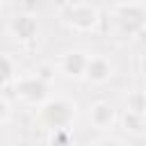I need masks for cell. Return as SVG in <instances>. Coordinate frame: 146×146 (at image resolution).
<instances>
[{
	"label": "cell",
	"mask_w": 146,
	"mask_h": 146,
	"mask_svg": "<svg viewBox=\"0 0 146 146\" xmlns=\"http://www.w3.org/2000/svg\"><path fill=\"white\" fill-rule=\"evenodd\" d=\"M43 112H46V119H48L52 125H57V128L66 125V123L71 121V116H73L71 105L64 103V100H52V103H48Z\"/></svg>",
	"instance_id": "obj_1"
},
{
	"label": "cell",
	"mask_w": 146,
	"mask_h": 146,
	"mask_svg": "<svg viewBox=\"0 0 146 146\" xmlns=\"http://www.w3.org/2000/svg\"><path fill=\"white\" fill-rule=\"evenodd\" d=\"M119 23L125 32H137L144 25V11L139 7H121L119 9Z\"/></svg>",
	"instance_id": "obj_2"
},
{
	"label": "cell",
	"mask_w": 146,
	"mask_h": 146,
	"mask_svg": "<svg viewBox=\"0 0 146 146\" xmlns=\"http://www.w3.org/2000/svg\"><path fill=\"white\" fill-rule=\"evenodd\" d=\"M110 73H112V66L107 64V59H103V57H94V59H89L87 62V75L91 78V80H105V78H110Z\"/></svg>",
	"instance_id": "obj_3"
},
{
	"label": "cell",
	"mask_w": 146,
	"mask_h": 146,
	"mask_svg": "<svg viewBox=\"0 0 146 146\" xmlns=\"http://www.w3.org/2000/svg\"><path fill=\"white\" fill-rule=\"evenodd\" d=\"M94 21H96V11L91 7H75L71 11V23H75L78 27H89L94 25Z\"/></svg>",
	"instance_id": "obj_4"
},
{
	"label": "cell",
	"mask_w": 146,
	"mask_h": 146,
	"mask_svg": "<svg viewBox=\"0 0 146 146\" xmlns=\"http://www.w3.org/2000/svg\"><path fill=\"white\" fill-rule=\"evenodd\" d=\"M64 68H66L71 75H80L82 71H87V59H84L80 52H71V55H66V59H64Z\"/></svg>",
	"instance_id": "obj_5"
},
{
	"label": "cell",
	"mask_w": 146,
	"mask_h": 146,
	"mask_svg": "<svg viewBox=\"0 0 146 146\" xmlns=\"http://www.w3.org/2000/svg\"><path fill=\"white\" fill-rule=\"evenodd\" d=\"M21 94L27 98V100H39L41 96H43V84L39 82V80H23L21 82Z\"/></svg>",
	"instance_id": "obj_6"
},
{
	"label": "cell",
	"mask_w": 146,
	"mask_h": 146,
	"mask_svg": "<svg viewBox=\"0 0 146 146\" xmlns=\"http://www.w3.org/2000/svg\"><path fill=\"white\" fill-rule=\"evenodd\" d=\"M14 30H16L18 36L27 39V36H32V32H34V21H32L30 16H21V18L14 23Z\"/></svg>",
	"instance_id": "obj_7"
},
{
	"label": "cell",
	"mask_w": 146,
	"mask_h": 146,
	"mask_svg": "<svg viewBox=\"0 0 146 146\" xmlns=\"http://www.w3.org/2000/svg\"><path fill=\"white\" fill-rule=\"evenodd\" d=\"M94 121L96 123H100V125H105V123H110L112 121V107L110 105H96L94 107Z\"/></svg>",
	"instance_id": "obj_8"
},
{
	"label": "cell",
	"mask_w": 146,
	"mask_h": 146,
	"mask_svg": "<svg viewBox=\"0 0 146 146\" xmlns=\"http://www.w3.org/2000/svg\"><path fill=\"white\" fill-rule=\"evenodd\" d=\"M9 78H11V64H9L7 57L0 55V84H5Z\"/></svg>",
	"instance_id": "obj_9"
},
{
	"label": "cell",
	"mask_w": 146,
	"mask_h": 146,
	"mask_svg": "<svg viewBox=\"0 0 146 146\" xmlns=\"http://www.w3.org/2000/svg\"><path fill=\"white\" fill-rule=\"evenodd\" d=\"M100 146H119V141H114V139H105V141H100Z\"/></svg>",
	"instance_id": "obj_10"
},
{
	"label": "cell",
	"mask_w": 146,
	"mask_h": 146,
	"mask_svg": "<svg viewBox=\"0 0 146 146\" xmlns=\"http://www.w3.org/2000/svg\"><path fill=\"white\" fill-rule=\"evenodd\" d=\"M5 114H7V105H5V103H2V100H0V119H2V116H5Z\"/></svg>",
	"instance_id": "obj_11"
},
{
	"label": "cell",
	"mask_w": 146,
	"mask_h": 146,
	"mask_svg": "<svg viewBox=\"0 0 146 146\" xmlns=\"http://www.w3.org/2000/svg\"><path fill=\"white\" fill-rule=\"evenodd\" d=\"M144 71H146V59H144Z\"/></svg>",
	"instance_id": "obj_12"
}]
</instances>
